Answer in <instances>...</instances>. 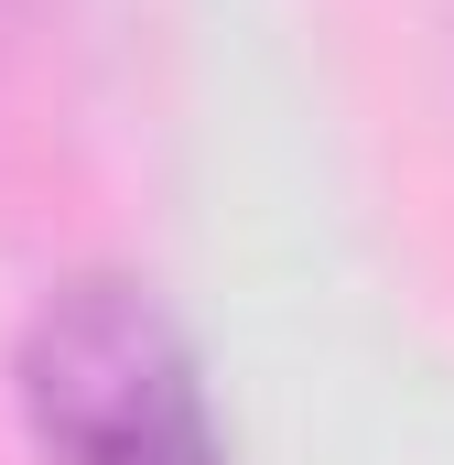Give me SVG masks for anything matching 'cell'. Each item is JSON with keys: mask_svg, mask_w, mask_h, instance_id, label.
Returning a JSON list of instances; mask_svg holds the SVG:
<instances>
[{"mask_svg": "<svg viewBox=\"0 0 454 465\" xmlns=\"http://www.w3.org/2000/svg\"><path fill=\"white\" fill-rule=\"evenodd\" d=\"M11 401L44 465H227L206 368L141 282H65L11 347Z\"/></svg>", "mask_w": 454, "mask_h": 465, "instance_id": "1", "label": "cell"}]
</instances>
